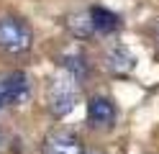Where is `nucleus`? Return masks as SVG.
Segmentation results:
<instances>
[{
  "label": "nucleus",
  "mask_w": 159,
  "mask_h": 154,
  "mask_svg": "<svg viewBox=\"0 0 159 154\" xmlns=\"http://www.w3.org/2000/svg\"><path fill=\"white\" fill-rule=\"evenodd\" d=\"M46 103H49V110L54 113L57 118L72 113L75 105L80 103V82L67 75V72H57L49 82V95H46Z\"/></svg>",
  "instance_id": "f257e3e1"
},
{
  "label": "nucleus",
  "mask_w": 159,
  "mask_h": 154,
  "mask_svg": "<svg viewBox=\"0 0 159 154\" xmlns=\"http://www.w3.org/2000/svg\"><path fill=\"white\" fill-rule=\"evenodd\" d=\"M34 44V34L21 18L3 16L0 18V51L8 57H21Z\"/></svg>",
  "instance_id": "f03ea898"
},
{
  "label": "nucleus",
  "mask_w": 159,
  "mask_h": 154,
  "mask_svg": "<svg viewBox=\"0 0 159 154\" xmlns=\"http://www.w3.org/2000/svg\"><path fill=\"white\" fill-rule=\"evenodd\" d=\"M34 92V80L23 69H11L0 75V100L5 105H23Z\"/></svg>",
  "instance_id": "7ed1b4c3"
},
{
  "label": "nucleus",
  "mask_w": 159,
  "mask_h": 154,
  "mask_svg": "<svg viewBox=\"0 0 159 154\" xmlns=\"http://www.w3.org/2000/svg\"><path fill=\"white\" fill-rule=\"evenodd\" d=\"M116 118H118V110H116V103L105 95H95L87 100V123L93 128H113L116 126Z\"/></svg>",
  "instance_id": "20e7f679"
},
{
  "label": "nucleus",
  "mask_w": 159,
  "mask_h": 154,
  "mask_svg": "<svg viewBox=\"0 0 159 154\" xmlns=\"http://www.w3.org/2000/svg\"><path fill=\"white\" fill-rule=\"evenodd\" d=\"M44 154H85V147L77 133L72 131H54L41 144Z\"/></svg>",
  "instance_id": "39448f33"
},
{
  "label": "nucleus",
  "mask_w": 159,
  "mask_h": 154,
  "mask_svg": "<svg viewBox=\"0 0 159 154\" xmlns=\"http://www.w3.org/2000/svg\"><path fill=\"white\" fill-rule=\"evenodd\" d=\"M105 67L111 69V75H128L136 67V57L128 51L123 44H113L111 49L105 51Z\"/></svg>",
  "instance_id": "423d86ee"
},
{
  "label": "nucleus",
  "mask_w": 159,
  "mask_h": 154,
  "mask_svg": "<svg viewBox=\"0 0 159 154\" xmlns=\"http://www.w3.org/2000/svg\"><path fill=\"white\" fill-rule=\"evenodd\" d=\"M87 13H90L95 34H113V31L121 28V16L113 13V10H108V8H103V5H93Z\"/></svg>",
  "instance_id": "0eeeda50"
},
{
  "label": "nucleus",
  "mask_w": 159,
  "mask_h": 154,
  "mask_svg": "<svg viewBox=\"0 0 159 154\" xmlns=\"http://www.w3.org/2000/svg\"><path fill=\"white\" fill-rule=\"evenodd\" d=\"M62 69L67 72V75H72L77 82H82L85 77H87V62H85V57L82 54H64L62 57Z\"/></svg>",
  "instance_id": "6e6552de"
},
{
  "label": "nucleus",
  "mask_w": 159,
  "mask_h": 154,
  "mask_svg": "<svg viewBox=\"0 0 159 154\" xmlns=\"http://www.w3.org/2000/svg\"><path fill=\"white\" fill-rule=\"evenodd\" d=\"M69 31L77 36V39H87V36H93L95 34V28H93V21H90V13H77L69 18Z\"/></svg>",
  "instance_id": "1a4fd4ad"
},
{
  "label": "nucleus",
  "mask_w": 159,
  "mask_h": 154,
  "mask_svg": "<svg viewBox=\"0 0 159 154\" xmlns=\"http://www.w3.org/2000/svg\"><path fill=\"white\" fill-rule=\"evenodd\" d=\"M157 44H159V26H157Z\"/></svg>",
  "instance_id": "9d476101"
},
{
  "label": "nucleus",
  "mask_w": 159,
  "mask_h": 154,
  "mask_svg": "<svg viewBox=\"0 0 159 154\" xmlns=\"http://www.w3.org/2000/svg\"><path fill=\"white\" fill-rule=\"evenodd\" d=\"M85 154H103V152H85Z\"/></svg>",
  "instance_id": "9b49d317"
},
{
  "label": "nucleus",
  "mask_w": 159,
  "mask_h": 154,
  "mask_svg": "<svg viewBox=\"0 0 159 154\" xmlns=\"http://www.w3.org/2000/svg\"><path fill=\"white\" fill-rule=\"evenodd\" d=\"M3 108H5V103H3V100H0V110H3Z\"/></svg>",
  "instance_id": "f8f14e48"
}]
</instances>
